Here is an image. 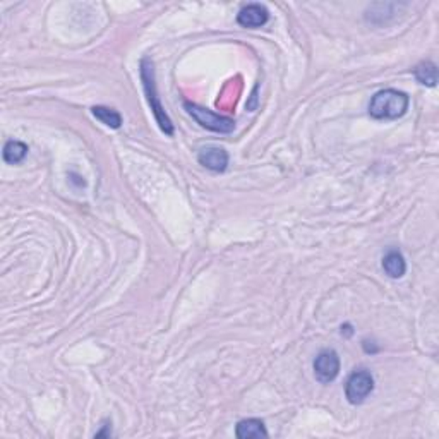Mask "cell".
<instances>
[{"label":"cell","mask_w":439,"mask_h":439,"mask_svg":"<svg viewBox=\"0 0 439 439\" xmlns=\"http://www.w3.org/2000/svg\"><path fill=\"white\" fill-rule=\"evenodd\" d=\"M413 76H415L417 81L424 84V86L434 88L438 83V67L429 61L420 62V64L413 69Z\"/></svg>","instance_id":"30bf717a"},{"label":"cell","mask_w":439,"mask_h":439,"mask_svg":"<svg viewBox=\"0 0 439 439\" xmlns=\"http://www.w3.org/2000/svg\"><path fill=\"white\" fill-rule=\"evenodd\" d=\"M91 112H93V115L101 122V124L108 125V128L119 129L122 125V117L117 110L108 108V107H93Z\"/></svg>","instance_id":"7c38bea8"},{"label":"cell","mask_w":439,"mask_h":439,"mask_svg":"<svg viewBox=\"0 0 439 439\" xmlns=\"http://www.w3.org/2000/svg\"><path fill=\"white\" fill-rule=\"evenodd\" d=\"M141 79H143V86H145L146 91L148 103H150L151 110H153L155 119L158 122L160 129H162L165 134H168V136H172V134H174V124H172V120L168 119V115L165 113L162 101H160L158 93H156L155 69H153V62H151L150 58H143L141 61Z\"/></svg>","instance_id":"7a4b0ae2"},{"label":"cell","mask_w":439,"mask_h":439,"mask_svg":"<svg viewBox=\"0 0 439 439\" xmlns=\"http://www.w3.org/2000/svg\"><path fill=\"white\" fill-rule=\"evenodd\" d=\"M28 155V146L21 141H7L4 146V160L7 163H21Z\"/></svg>","instance_id":"8fae6325"},{"label":"cell","mask_w":439,"mask_h":439,"mask_svg":"<svg viewBox=\"0 0 439 439\" xmlns=\"http://www.w3.org/2000/svg\"><path fill=\"white\" fill-rule=\"evenodd\" d=\"M383 269L390 278H402L405 272H407V263H405V257L402 256V252L398 251L388 252V254L383 257Z\"/></svg>","instance_id":"9c48e42d"},{"label":"cell","mask_w":439,"mask_h":439,"mask_svg":"<svg viewBox=\"0 0 439 439\" xmlns=\"http://www.w3.org/2000/svg\"><path fill=\"white\" fill-rule=\"evenodd\" d=\"M340 373V357L335 350H323L314 361V374L318 381L328 384L335 381Z\"/></svg>","instance_id":"5b68a950"},{"label":"cell","mask_w":439,"mask_h":439,"mask_svg":"<svg viewBox=\"0 0 439 439\" xmlns=\"http://www.w3.org/2000/svg\"><path fill=\"white\" fill-rule=\"evenodd\" d=\"M374 390V379L371 373L361 369L356 371L352 376L348 378L347 384H345V396L352 405H358L362 402H366V398L373 393Z\"/></svg>","instance_id":"277c9868"},{"label":"cell","mask_w":439,"mask_h":439,"mask_svg":"<svg viewBox=\"0 0 439 439\" xmlns=\"http://www.w3.org/2000/svg\"><path fill=\"white\" fill-rule=\"evenodd\" d=\"M408 105H410V98L407 93L388 88V90L378 91L371 98L369 115L376 120H395L407 113Z\"/></svg>","instance_id":"6da1fadb"},{"label":"cell","mask_w":439,"mask_h":439,"mask_svg":"<svg viewBox=\"0 0 439 439\" xmlns=\"http://www.w3.org/2000/svg\"><path fill=\"white\" fill-rule=\"evenodd\" d=\"M197 162H200L202 167L208 168V170L225 172L227 167H229V153H227L223 148L218 146L202 148L200 155H197Z\"/></svg>","instance_id":"52a82bcc"},{"label":"cell","mask_w":439,"mask_h":439,"mask_svg":"<svg viewBox=\"0 0 439 439\" xmlns=\"http://www.w3.org/2000/svg\"><path fill=\"white\" fill-rule=\"evenodd\" d=\"M235 436L239 439H257L268 438V430L264 428V422L259 419H244L235 428Z\"/></svg>","instance_id":"ba28073f"},{"label":"cell","mask_w":439,"mask_h":439,"mask_svg":"<svg viewBox=\"0 0 439 439\" xmlns=\"http://www.w3.org/2000/svg\"><path fill=\"white\" fill-rule=\"evenodd\" d=\"M269 12L261 4H249V6L242 7L237 14V23L242 28H261L268 23Z\"/></svg>","instance_id":"8992f818"},{"label":"cell","mask_w":439,"mask_h":439,"mask_svg":"<svg viewBox=\"0 0 439 439\" xmlns=\"http://www.w3.org/2000/svg\"><path fill=\"white\" fill-rule=\"evenodd\" d=\"M184 108L187 110L189 115H191L192 119L196 120L200 125H202L205 129L215 130V133H220V134H229L235 128L234 119H230V117L217 115V113H213L211 110L202 108L196 103H189V101H185Z\"/></svg>","instance_id":"3957f363"}]
</instances>
